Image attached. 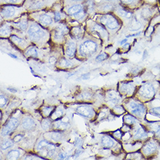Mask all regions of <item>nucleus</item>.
Instances as JSON below:
<instances>
[{
  "label": "nucleus",
  "mask_w": 160,
  "mask_h": 160,
  "mask_svg": "<svg viewBox=\"0 0 160 160\" xmlns=\"http://www.w3.org/2000/svg\"><path fill=\"white\" fill-rule=\"evenodd\" d=\"M97 50V44L91 40L84 42L79 47L80 54L83 57H90L94 54Z\"/></svg>",
  "instance_id": "obj_1"
},
{
  "label": "nucleus",
  "mask_w": 160,
  "mask_h": 160,
  "mask_svg": "<svg viewBox=\"0 0 160 160\" xmlns=\"http://www.w3.org/2000/svg\"><path fill=\"white\" fill-rule=\"evenodd\" d=\"M28 33L30 38L33 42H39L46 36L45 32L37 24H32L30 26Z\"/></svg>",
  "instance_id": "obj_2"
},
{
  "label": "nucleus",
  "mask_w": 160,
  "mask_h": 160,
  "mask_svg": "<svg viewBox=\"0 0 160 160\" xmlns=\"http://www.w3.org/2000/svg\"><path fill=\"white\" fill-rule=\"evenodd\" d=\"M100 22L111 30L116 29L119 26L117 18L111 14H105L102 15L100 18Z\"/></svg>",
  "instance_id": "obj_3"
},
{
  "label": "nucleus",
  "mask_w": 160,
  "mask_h": 160,
  "mask_svg": "<svg viewBox=\"0 0 160 160\" xmlns=\"http://www.w3.org/2000/svg\"><path fill=\"white\" fill-rule=\"evenodd\" d=\"M37 148L43 156L51 157L54 154L55 147L53 144L50 143L46 140H42L38 143Z\"/></svg>",
  "instance_id": "obj_4"
},
{
  "label": "nucleus",
  "mask_w": 160,
  "mask_h": 160,
  "mask_svg": "<svg viewBox=\"0 0 160 160\" xmlns=\"http://www.w3.org/2000/svg\"><path fill=\"white\" fill-rule=\"evenodd\" d=\"M139 94L144 98H150L155 94V90L152 84L146 83L140 88L139 90Z\"/></svg>",
  "instance_id": "obj_5"
},
{
  "label": "nucleus",
  "mask_w": 160,
  "mask_h": 160,
  "mask_svg": "<svg viewBox=\"0 0 160 160\" xmlns=\"http://www.w3.org/2000/svg\"><path fill=\"white\" fill-rule=\"evenodd\" d=\"M18 125V121L16 118H11L8 123L3 128L1 131V135L5 136L9 135L11 132L14 131Z\"/></svg>",
  "instance_id": "obj_6"
},
{
  "label": "nucleus",
  "mask_w": 160,
  "mask_h": 160,
  "mask_svg": "<svg viewBox=\"0 0 160 160\" xmlns=\"http://www.w3.org/2000/svg\"><path fill=\"white\" fill-rule=\"evenodd\" d=\"M18 9L12 5H7L1 9V15L5 19L11 18L16 15Z\"/></svg>",
  "instance_id": "obj_7"
},
{
  "label": "nucleus",
  "mask_w": 160,
  "mask_h": 160,
  "mask_svg": "<svg viewBox=\"0 0 160 160\" xmlns=\"http://www.w3.org/2000/svg\"><path fill=\"white\" fill-rule=\"evenodd\" d=\"M68 32V28L63 24L57 26L54 31V38L57 41H60Z\"/></svg>",
  "instance_id": "obj_8"
},
{
  "label": "nucleus",
  "mask_w": 160,
  "mask_h": 160,
  "mask_svg": "<svg viewBox=\"0 0 160 160\" xmlns=\"http://www.w3.org/2000/svg\"><path fill=\"white\" fill-rule=\"evenodd\" d=\"M129 107L131 108L132 112L138 116L143 115L146 111L144 106L141 104L136 103L135 102H131Z\"/></svg>",
  "instance_id": "obj_9"
},
{
  "label": "nucleus",
  "mask_w": 160,
  "mask_h": 160,
  "mask_svg": "<svg viewBox=\"0 0 160 160\" xmlns=\"http://www.w3.org/2000/svg\"><path fill=\"white\" fill-rule=\"evenodd\" d=\"M76 112L80 115L88 118L92 117L94 114L93 108L88 106H80L77 108Z\"/></svg>",
  "instance_id": "obj_10"
},
{
  "label": "nucleus",
  "mask_w": 160,
  "mask_h": 160,
  "mask_svg": "<svg viewBox=\"0 0 160 160\" xmlns=\"http://www.w3.org/2000/svg\"><path fill=\"white\" fill-rule=\"evenodd\" d=\"M38 21L43 26L50 25L52 23V19L51 17L46 13L40 15L38 17Z\"/></svg>",
  "instance_id": "obj_11"
},
{
  "label": "nucleus",
  "mask_w": 160,
  "mask_h": 160,
  "mask_svg": "<svg viewBox=\"0 0 160 160\" xmlns=\"http://www.w3.org/2000/svg\"><path fill=\"white\" fill-rule=\"evenodd\" d=\"M76 50L75 42H68L66 47V54L69 57H73L75 55Z\"/></svg>",
  "instance_id": "obj_12"
},
{
  "label": "nucleus",
  "mask_w": 160,
  "mask_h": 160,
  "mask_svg": "<svg viewBox=\"0 0 160 160\" xmlns=\"http://www.w3.org/2000/svg\"><path fill=\"white\" fill-rule=\"evenodd\" d=\"M135 84L132 83H123L122 84L121 90L122 92L127 93L128 94H131L133 93L135 90Z\"/></svg>",
  "instance_id": "obj_13"
},
{
  "label": "nucleus",
  "mask_w": 160,
  "mask_h": 160,
  "mask_svg": "<svg viewBox=\"0 0 160 160\" xmlns=\"http://www.w3.org/2000/svg\"><path fill=\"white\" fill-rule=\"evenodd\" d=\"M83 10L82 6L80 4H76L71 7L68 9V13L71 16H74Z\"/></svg>",
  "instance_id": "obj_14"
},
{
  "label": "nucleus",
  "mask_w": 160,
  "mask_h": 160,
  "mask_svg": "<svg viewBox=\"0 0 160 160\" xmlns=\"http://www.w3.org/2000/svg\"><path fill=\"white\" fill-rule=\"evenodd\" d=\"M22 127L25 129L29 130L35 127V122L31 118H25L23 119L22 122Z\"/></svg>",
  "instance_id": "obj_15"
},
{
  "label": "nucleus",
  "mask_w": 160,
  "mask_h": 160,
  "mask_svg": "<svg viewBox=\"0 0 160 160\" xmlns=\"http://www.w3.org/2000/svg\"><path fill=\"white\" fill-rule=\"evenodd\" d=\"M101 143L104 148H112L114 144V141L112 140V139L107 136H104L102 137Z\"/></svg>",
  "instance_id": "obj_16"
},
{
  "label": "nucleus",
  "mask_w": 160,
  "mask_h": 160,
  "mask_svg": "<svg viewBox=\"0 0 160 160\" xmlns=\"http://www.w3.org/2000/svg\"><path fill=\"white\" fill-rule=\"evenodd\" d=\"M108 101L111 102V103L115 104L119 102L121 100V97L119 96L118 93L115 92H112L108 94Z\"/></svg>",
  "instance_id": "obj_17"
},
{
  "label": "nucleus",
  "mask_w": 160,
  "mask_h": 160,
  "mask_svg": "<svg viewBox=\"0 0 160 160\" xmlns=\"http://www.w3.org/2000/svg\"><path fill=\"white\" fill-rule=\"evenodd\" d=\"M142 27V24L140 22L138 21L136 18H133L131 21L130 25H129V29L131 31H136L140 29Z\"/></svg>",
  "instance_id": "obj_18"
},
{
  "label": "nucleus",
  "mask_w": 160,
  "mask_h": 160,
  "mask_svg": "<svg viewBox=\"0 0 160 160\" xmlns=\"http://www.w3.org/2000/svg\"><path fill=\"white\" fill-rule=\"evenodd\" d=\"M156 146L155 144L153 143H149L147 144L144 148V152L146 154H150L152 152H154L156 150Z\"/></svg>",
  "instance_id": "obj_19"
},
{
  "label": "nucleus",
  "mask_w": 160,
  "mask_h": 160,
  "mask_svg": "<svg viewBox=\"0 0 160 160\" xmlns=\"http://www.w3.org/2000/svg\"><path fill=\"white\" fill-rule=\"evenodd\" d=\"M146 136H147V134L142 128L139 127L137 129L135 135V138L136 139H143Z\"/></svg>",
  "instance_id": "obj_20"
},
{
  "label": "nucleus",
  "mask_w": 160,
  "mask_h": 160,
  "mask_svg": "<svg viewBox=\"0 0 160 160\" xmlns=\"http://www.w3.org/2000/svg\"><path fill=\"white\" fill-rule=\"evenodd\" d=\"M142 17L144 19H150L152 15V10L150 8H145L143 9L141 12Z\"/></svg>",
  "instance_id": "obj_21"
},
{
  "label": "nucleus",
  "mask_w": 160,
  "mask_h": 160,
  "mask_svg": "<svg viewBox=\"0 0 160 160\" xmlns=\"http://www.w3.org/2000/svg\"><path fill=\"white\" fill-rule=\"evenodd\" d=\"M20 156V152L18 150H11L9 152L7 155L8 160H17Z\"/></svg>",
  "instance_id": "obj_22"
},
{
  "label": "nucleus",
  "mask_w": 160,
  "mask_h": 160,
  "mask_svg": "<svg viewBox=\"0 0 160 160\" xmlns=\"http://www.w3.org/2000/svg\"><path fill=\"white\" fill-rule=\"evenodd\" d=\"M14 24L21 30H25L27 29L28 25L26 19H22L21 21L15 23Z\"/></svg>",
  "instance_id": "obj_23"
},
{
  "label": "nucleus",
  "mask_w": 160,
  "mask_h": 160,
  "mask_svg": "<svg viewBox=\"0 0 160 160\" xmlns=\"http://www.w3.org/2000/svg\"><path fill=\"white\" fill-rule=\"evenodd\" d=\"M117 12L118 14L123 18H132V13L126 11L123 9H118L117 10Z\"/></svg>",
  "instance_id": "obj_24"
},
{
  "label": "nucleus",
  "mask_w": 160,
  "mask_h": 160,
  "mask_svg": "<svg viewBox=\"0 0 160 160\" xmlns=\"http://www.w3.org/2000/svg\"><path fill=\"white\" fill-rule=\"evenodd\" d=\"M11 39L13 42H15L19 46L24 47L26 44V42L22 38H19L16 36H12Z\"/></svg>",
  "instance_id": "obj_25"
},
{
  "label": "nucleus",
  "mask_w": 160,
  "mask_h": 160,
  "mask_svg": "<svg viewBox=\"0 0 160 160\" xmlns=\"http://www.w3.org/2000/svg\"><path fill=\"white\" fill-rule=\"evenodd\" d=\"M72 35L75 38H80L82 36V29L79 27L73 28L72 30Z\"/></svg>",
  "instance_id": "obj_26"
},
{
  "label": "nucleus",
  "mask_w": 160,
  "mask_h": 160,
  "mask_svg": "<svg viewBox=\"0 0 160 160\" xmlns=\"http://www.w3.org/2000/svg\"><path fill=\"white\" fill-rule=\"evenodd\" d=\"M11 32V28L8 25L3 26L1 28V34L2 36H8Z\"/></svg>",
  "instance_id": "obj_27"
},
{
  "label": "nucleus",
  "mask_w": 160,
  "mask_h": 160,
  "mask_svg": "<svg viewBox=\"0 0 160 160\" xmlns=\"http://www.w3.org/2000/svg\"><path fill=\"white\" fill-rule=\"evenodd\" d=\"M26 54L30 57H37L38 55V53L35 48L31 47L26 51Z\"/></svg>",
  "instance_id": "obj_28"
},
{
  "label": "nucleus",
  "mask_w": 160,
  "mask_h": 160,
  "mask_svg": "<svg viewBox=\"0 0 160 160\" xmlns=\"http://www.w3.org/2000/svg\"><path fill=\"white\" fill-rule=\"evenodd\" d=\"M13 142L11 140H6L1 145V148L5 150L8 148H11L12 146Z\"/></svg>",
  "instance_id": "obj_29"
},
{
  "label": "nucleus",
  "mask_w": 160,
  "mask_h": 160,
  "mask_svg": "<svg viewBox=\"0 0 160 160\" xmlns=\"http://www.w3.org/2000/svg\"><path fill=\"white\" fill-rule=\"evenodd\" d=\"M54 126L57 129H64L67 128L68 124L62 121H57L54 123Z\"/></svg>",
  "instance_id": "obj_30"
},
{
  "label": "nucleus",
  "mask_w": 160,
  "mask_h": 160,
  "mask_svg": "<svg viewBox=\"0 0 160 160\" xmlns=\"http://www.w3.org/2000/svg\"><path fill=\"white\" fill-rule=\"evenodd\" d=\"M42 126L44 130H47L50 128L51 126V122L50 120L45 119L42 122Z\"/></svg>",
  "instance_id": "obj_31"
},
{
  "label": "nucleus",
  "mask_w": 160,
  "mask_h": 160,
  "mask_svg": "<svg viewBox=\"0 0 160 160\" xmlns=\"http://www.w3.org/2000/svg\"><path fill=\"white\" fill-rule=\"evenodd\" d=\"M59 65L62 67H69L72 66V63H71L67 59H61L59 62Z\"/></svg>",
  "instance_id": "obj_32"
},
{
  "label": "nucleus",
  "mask_w": 160,
  "mask_h": 160,
  "mask_svg": "<svg viewBox=\"0 0 160 160\" xmlns=\"http://www.w3.org/2000/svg\"><path fill=\"white\" fill-rule=\"evenodd\" d=\"M51 138L54 141H58L61 138V134L59 133L54 132L51 134Z\"/></svg>",
  "instance_id": "obj_33"
},
{
  "label": "nucleus",
  "mask_w": 160,
  "mask_h": 160,
  "mask_svg": "<svg viewBox=\"0 0 160 160\" xmlns=\"http://www.w3.org/2000/svg\"><path fill=\"white\" fill-rule=\"evenodd\" d=\"M52 110L53 109L51 107H44L42 108V112H43L44 115L48 116L51 114V112Z\"/></svg>",
  "instance_id": "obj_34"
},
{
  "label": "nucleus",
  "mask_w": 160,
  "mask_h": 160,
  "mask_svg": "<svg viewBox=\"0 0 160 160\" xmlns=\"http://www.w3.org/2000/svg\"><path fill=\"white\" fill-rule=\"evenodd\" d=\"M125 121L129 123H134L136 122V119L134 117L130 116V115H127L125 117Z\"/></svg>",
  "instance_id": "obj_35"
},
{
  "label": "nucleus",
  "mask_w": 160,
  "mask_h": 160,
  "mask_svg": "<svg viewBox=\"0 0 160 160\" xmlns=\"http://www.w3.org/2000/svg\"><path fill=\"white\" fill-rule=\"evenodd\" d=\"M107 57H108L107 54H106L105 53H102V54H101L98 55L97 57H96V61H102L104 59H106L107 58Z\"/></svg>",
  "instance_id": "obj_36"
},
{
  "label": "nucleus",
  "mask_w": 160,
  "mask_h": 160,
  "mask_svg": "<svg viewBox=\"0 0 160 160\" xmlns=\"http://www.w3.org/2000/svg\"><path fill=\"white\" fill-rule=\"evenodd\" d=\"M84 16H85V12L83 11V10L80 11V12L77 13L75 15H74V17H75V18H76L77 20H80V19H83L84 18Z\"/></svg>",
  "instance_id": "obj_37"
},
{
  "label": "nucleus",
  "mask_w": 160,
  "mask_h": 160,
  "mask_svg": "<svg viewBox=\"0 0 160 160\" xmlns=\"http://www.w3.org/2000/svg\"><path fill=\"white\" fill-rule=\"evenodd\" d=\"M102 9L104 10V11H107V12H108L110 11H111L112 9H113V6L111 4H107L104 5L102 6Z\"/></svg>",
  "instance_id": "obj_38"
},
{
  "label": "nucleus",
  "mask_w": 160,
  "mask_h": 160,
  "mask_svg": "<svg viewBox=\"0 0 160 160\" xmlns=\"http://www.w3.org/2000/svg\"><path fill=\"white\" fill-rule=\"evenodd\" d=\"M152 114L157 116H160V107H155L151 110Z\"/></svg>",
  "instance_id": "obj_39"
},
{
  "label": "nucleus",
  "mask_w": 160,
  "mask_h": 160,
  "mask_svg": "<svg viewBox=\"0 0 160 160\" xmlns=\"http://www.w3.org/2000/svg\"><path fill=\"white\" fill-rule=\"evenodd\" d=\"M122 4L126 5H131L133 4L135 2V0H121Z\"/></svg>",
  "instance_id": "obj_40"
},
{
  "label": "nucleus",
  "mask_w": 160,
  "mask_h": 160,
  "mask_svg": "<svg viewBox=\"0 0 160 160\" xmlns=\"http://www.w3.org/2000/svg\"><path fill=\"white\" fill-rule=\"evenodd\" d=\"M0 100H1V105H0V106H1V107H3L6 104V103H7V98H6L4 96H2V95H1V98H0Z\"/></svg>",
  "instance_id": "obj_41"
},
{
  "label": "nucleus",
  "mask_w": 160,
  "mask_h": 160,
  "mask_svg": "<svg viewBox=\"0 0 160 160\" xmlns=\"http://www.w3.org/2000/svg\"><path fill=\"white\" fill-rule=\"evenodd\" d=\"M62 18V15L61 13L58 12H56L54 13V20L55 22H58Z\"/></svg>",
  "instance_id": "obj_42"
},
{
  "label": "nucleus",
  "mask_w": 160,
  "mask_h": 160,
  "mask_svg": "<svg viewBox=\"0 0 160 160\" xmlns=\"http://www.w3.org/2000/svg\"><path fill=\"white\" fill-rule=\"evenodd\" d=\"M2 1L7 4H15L18 3L19 1V0H2Z\"/></svg>",
  "instance_id": "obj_43"
},
{
  "label": "nucleus",
  "mask_w": 160,
  "mask_h": 160,
  "mask_svg": "<svg viewBox=\"0 0 160 160\" xmlns=\"http://www.w3.org/2000/svg\"><path fill=\"white\" fill-rule=\"evenodd\" d=\"M62 114H63V111L61 110H58L57 111L55 112V113L54 114V115H55L56 117L58 118V117H60Z\"/></svg>",
  "instance_id": "obj_44"
},
{
  "label": "nucleus",
  "mask_w": 160,
  "mask_h": 160,
  "mask_svg": "<svg viewBox=\"0 0 160 160\" xmlns=\"http://www.w3.org/2000/svg\"><path fill=\"white\" fill-rule=\"evenodd\" d=\"M22 138H23V136H22V135H18L15 137V138H14L13 140H14L15 142H19V141L21 140Z\"/></svg>",
  "instance_id": "obj_45"
},
{
  "label": "nucleus",
  "mask_w": 160,
  "mask_h": 160,
  "mask_svg": "<svg viewBox=\"0 0 160 160\" xmlns=\"http://www.w3.org/2000/svg\"><path fill=\"white\" fill-rule=\"evenodd\" d=\"M115 110H117V111H120V112H122L123 110V108H122L121 107H115Z\"/></svg>",
  "instance_id": "obj_46"
},
{
  "label": "nucleus",
  "mask_w": 160,
  "mask_h": 160,
  "mask_svg": "<svg viewBox=\"0 0 160 160\" xmlns=\"http://www.w3.org/2000/svg\"><path fill=\"white\" fill-rule=\"evenodd\" d=\"M115 135L117 138H120L121 134V132L119 131H117V132H115Z\"/></svg>",
  "instance_id": "obj_47"
},
{
  "label": "nucleus",
  "mask_w": 160,
  "mask_h": 160,
  "mask_svg": "<svg viewBox=\"0 0 160 160\" xmlns=\"http://www.w3.org/2000/svg\"><path fill=\"white\" fill-rule=\"evenodd\" d=\"M55 61H56V59H55L54 57H51L50 59V62L51 63H54Z\"/></svg>",
  "instance_id": "obj_48"
},
{
  "label": "nucleus",
  "mask_w": 160,
  "mask_h": 160,
  "mask_svg": "<svg viewBox=\"0 0 160 160\" xmlns=\"http://www.w3.org/2000/svg\"><path fill=\"white\" fill-rule=\"evenodd\" d=\"M71 1H72L73 2H81V1H83L84 0H71Z\"/></svg>",
  "instance_id": "obj_49"
},
{
  "label": "nucleus",
  "mask_w": 160,
  "mask_h": 160,
  "mask_svg": "<svg viewBox=\"0 0 160 160\" xmlns=\"http://www.w3.org/2000/svg\"><path fill=\"white\" fill-rule=\"evenodd\" d=\"M127 39H125V40H122V42H121V45H122L123 44H124V43H125V42H127Z\"/></svg>",
  "instance_id": "obj_50"
},
{
  "label": "nucleus",
  "mask_w": 160,
  "mask_h": 160,
  "mask_svg": "<svg viewBox=\"0 0 160 160\" xmlns=\"http://www.w3.org/2000/svg\"><path fill=\"white\" fill-rule=\"evenodd\" d=\"M59 157H60V158H61V159H63V158H64V157H63V154H60Z\"/></svg>",
  "instance_id": "obj_51"
},
{
  "label": "nucleus",
  "mask_w": 160,
  "mask_h": 160,
  "mask_svg": "<svg viewBox=\"0 0 160 160\" xmlns=\"http://www.w3.org/2000/svg\"><path fill=\"white\" fill-rule=\"evenodd\" d=\"M9 55H11V57H12L13 58H17V56H15V55H13V54H9Z\"/></svg>",
  "instance_id": "obj_52"
},
{
  "label": "nucleus",
  "mask_w": 160,
  "mask_h": 160,
  "mask_svg": "<svg viewBox=\"0 0 160 160\" xmlns=\"http://www.w3.org/2000/svg\"><path fill=\"white\" fill-rule=\"evenodd\" d=\"M107 1H115V0H105Z\"/></svg>",
  "instance_id": "obj_53"
}]
</instances>
